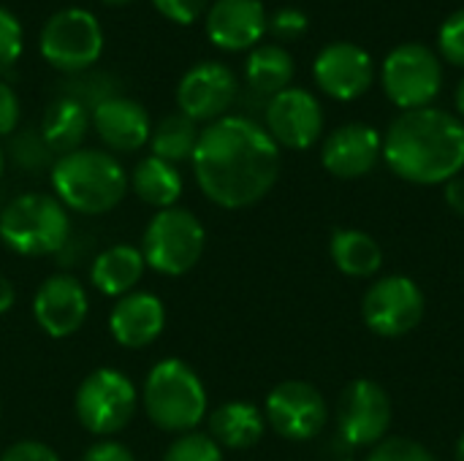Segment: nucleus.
<instances>
[{
    "label": "nucleus",
    "mask_w": 464,
    "mask_h": 461,
    "mask_svg": "<svg viewBox=\"0 0 464 461\" xmlns=\"http://www.w3.org/2000/svg\"><path fill=\"white\" fill-rule=\"evenodd\" d=\"M362 318L378 337H405L424 321V293L405 274L381 277L364 293Z\"/></svg>",
    "instance_id": "10"
},
{
    "label": "nucleus",
    "mask_w": 464,
    "mask_h": 461,
    "mask_svg": "<svg viewBox=\"0 0 464 461\" xmlns=\"http://www.w3.org/2000/svg\"><path fill=\"white\" fill-rule=\"evenodd\" d=\"M46 152H49V147L44 144L41 133L38 136L35 133H22L14 141V158L22 166H41L46 160Z\"/></svg>",
    "instance_id": "35"
},
{
    "label": "nucleus",
    "mask_w": 464,
    "mask_h": 461,
    "mask_svg": "<svg viewBox=\"0 0 464 461\" xmlns=\"http://www.w3.org/2000/svg\"><path fill=\"white\" fill-rule=\"evenodd\" d=\"M82 461H136V456L130 454L128 446H122L117 440H101L84 451Z\"/></svg>",
    "instance_id": "37"
},
{
    "label": "nucleus",
    "mask_w": 464,
    "mask_h": 461,
    "mask_svg": "<svg viewBox=\"0 0 464 461\" xmlns=\"http://www.w3.org/2000/svg\"><path fill=\"white\" fill-rule=\"evenodd\" d=\"M446 204L451 206V212H454V215L464 217V177L462 174L446 182Z\"/></svg>",
    "instance_id": "38"
},
{
    "label": "nucleus",
    "mask_w": 464,
    "mask_h": 461,
    "mask_svg": "<svg viewBox=\"0 0 464 461\" xmlns=\"http://www.w3.org/2000/svg\"><path fill=\"white\" fill-rule=\"evenodd\" d=\"M0 239L24 258L57 255L71 242L65 206L46 193H24L0 209Z\"/></svg>",
    "instance_id": "5"
},
{
    "label": "nucleus",
    "mask_w": 464,
    "mask_h": 461,
    "mask_svg": "<svg viewBox=\"0 0 464 461\" xmlns=\"http://www.w3.org/2000/svg\"><path fill=\"white\" fill-rule=\"evenodd\" d=\"M139 408V394L130 378L120 370H95L90 372L73 397V410L79 424L95 437H111L122 432Z\"/></svg>",
    "instance_id": "7"
},
{
    "label": "nucleus",
    "mask_w": 464,
    "mask_h": 461,
    "mask_svg": "<svg viewBox=\"0 0 464 461\" xmlns=\"http://www.w3.org/2000/svg\"><path fill=\"white\" fill-rule=\"evenodd\" d=\"M163 461H223V451L209 435L188 432L169 446Z\"/></svg>",
    "instance_id": "28"
},
{
    "label": "nucleus",
    "mask_w": 464,
    "mask_h": 461,
    "mask_svg": "<svg viewBox=\"0 0 464 461\" xmlns=\"http://www.w3.org/2000/svg\"><path fill=\"white\" fill-rule=\"evenodd\" d=\"M457 109H459V114H462L464 120V79L459 82V87H457Z\"/></svg>",
    "instance_id": "40"
},
{
    "label": "nucleus",
    "mask_w": 464,
    "mask_h": 461,
    "mask_svg": "<svg viewBox=\"0 0 464 461\" xmlns=\"http://www.w3.org/2000/svg\"><path fill=\"white\" fill-rule=\"evenodd\" d=\"M198 122H193L190 117H185L182 111L177 114H166L150 133V147H152V155L160 158V160H169V163H179V160H188L193 158L196 152V144H198Z\"/></svg>",
    "instance_id": "27"
},
{
    "label": "nucleus",
    "mask_w": 464,
    "mask_h": 461,
    "mask_svg": "<svg viewBox=\"0 0 464 461\" xmlns=\"http://www.w3.org/2000/svg\"><path fill=\"white\" fill-rule=\"evenodd\" d=\"M22 43H24V35H22L19 19L8 8L0 5V73L8 71L19 60Z\"/></svg>",
    "instance_id": "31"
},
{
    "label": "nucleus",
    "mask_w": 464,
    "mask_h": 461,
    "mask_svg": "<svg viewBox=\"0 0 464 461\" xmlns=\"http://www.w3.org/2000/svg\"><path fill=\"white\" fill-rule=\"evenodd\" d=\"M144 255L130 245H111L106 247L90 266V283L103 296H128L139 285L144 274Z\"/></svg>",
    "instance_id": "22"
},
{
    "label": "nucleus",
    "mask_w": 464,
    "mask_h": 461,
    "mask_svg": "<svg viewBox=\"0 0 464 461\" xmlns=\"http://www.w3.org/2000/svg\"><path fill=\"white\" fill-rule=\"evenodd\" d=\"M329 253L334 266L348 274V277H375L383 266V250L375 242V236L356 231V228H343L334 231L329 242Z\"/></svg>",
    "instance_id": "26"
},
{
    "label": "nucleus",
    "mask_w": 464,
    "mask_h": 461,
    "mask_svg": "<svg viewBox=\"0 0 464 461\" xmlns=\"http://www.w3.org/2000/svg\"><path fill=\"white\" fill-rule=\"evenodd\" d=\"M315 84L334 101H356L375 82V62L367 49L351 41L329 43L313 62Z\"/></svg>",
    "instance_id": "15"
},
{
    "label": "nucleus",
    "mask_w": 464,
    "mask_h": 461,
    "mask_svg": "<svg viewBox=\"0 0 464 461\" xmlns=\"http://www.w3.org/2000/svg\"><path fill=\"white\" fill-rule=\"evenodd\" d=\"M152 5L177 24H193L207 11V0H152Z\"/></svg>",
    "instance_id": "33"
},
{
    "label": "nucleus",
    "mask_w": 464,
    "mask_h": 461,
    "mask_svg": "<svg viewBox=\"0 0 464 461\" xmlns=\"http://www.w3.org/2000/svg\"><path fill=\"white\" fill-rule=\"evenodd\" d=\"M90 122L98 139L111 152H136L150 144L152 122L147 109L125 95H109L90 111Z\"/></svg>",
    "instance_id": "19"
},
{
    "label": "nucleus",
    "mask_w": 464,
    "mask_h": 461,
    "mask_svg": "<svg viewBox=\"0 0 464 461\" xmlns=\"http://www.w3.org/2000/svg\"><path fill=\"white\" fill-rule=\"evenodd\" d=\"M381 84L386 98L402 111L427 109L443 87L440 54H435L424 43H402L386 54Z\"/></svg>",
    "instance_id": "8"
},
{
    "label": "nucleus",
    "mask_w": 464,
    "mask_h": 461,
    "mask_svg": "<svg viewBox=\"0 0 464 461\" xmlns=\"http://www.w3.org/2000/svg\"><path fill=\"white\" fill-rule=\"evenodd\" d=\"M38 49L52 68L82 73L92 68L103 52V27L84 8H60L46 19Z\"/></svg>",
    "instance_id": "9"
},
{
    "label": "nucleus",
    "mask_w": 464,
    "mask_h": 461,
    "mask_svg": "<svg viewBox=\"0 0 464 461\" xmlns=\"http://www.w3.org/2000/svg\"><path fill=\"white\" fill-rule=\"evenodd\" d=\"M438 49H440V57H443L446 62L464 68V8L454 11V14L440 24Z\"/></svg>",
    "instance_id": "30"
},
{
    "label": "nucleus",
    "mask_w": 464,
    "mask_h": 461,
    "mask_svg": "<svg viewBox=\"0 0 464 461\" xmlns=\"http://www.w3.org/2000/svg\"><path fill=\"white\" fill-rule=\"evenodd\" d=\"M207 247V231L201 220L182 209H160L141 236V255L150 269L166 277L188 274L204 255Z\"/></svg>",
    "instance_id": "6"
},
{
    "label": "nucleus",
    "mask_w": 464,
    "mask_h": 461,
    "mask_svg": "<svg viewBox=\"0 0 464 461\" xmlns=\"http://www.w3.org/2000/svg\"><path fill=\"white\" fill-rule=\"evenodd\" d=\"M294 57L288 54V49L277 46V43H264L256 46L245 62V79L247 87L261 95V98H272L283 90L291 87L294 79Z\"/></svg>",
    "instance_id": "24"
},
{
    "label": "nucleus",
    "mask_w": 464,
    "mask_h": 461,
    "mask_svg": "<svg viewBox=\"0 0 464 461\" xmlns=\"http://www.w3.org/2000/svg\"><path fill=\"white\" fill-rule=\"evenodd\" d=\"M383 158V139L372 125L348 122L332 130L321 147L324 168L337 179L367 177Z\"/></svg>",
    "instance_id": "17"
},
{
    "label": "nucleus",
    "mask_w": 464,
    "mask_h": 461,
    "mask_svg": "<svg viewBox=\"0 0 464 461\" xmlns=\"http://www.w3.org/2000/svg\"><path fill=\"white\" fill-rule=\"evenodd\" d=\"M367 461H438L430 448H424L421 443L411 440V437H386L381 440Z\"/></svg>",
    "instance_id": "29"
},
{
    "label": "nucleus",
    "mask_w": 464,
    "mask_h": 461,
    "mask_svg": "<svg viewBox=\"0 0 464 461\" xmlns=\"http://www.w3.org/2000/svg\"><path fill=\"white\" fill-rule=\"evenodd\" d=\"M190 160L201 193L223 209L258 204L280 177V147L261 122L242 114L209 122Z\"/></svg>",
    "instance_id": "1"
},
{
    "label": "nucleus",
    "mask_w": 464,
    "mask_h": 461,
    "mask_svg": "<svg viewBox=\"0 0 464 461\" xmlns=\"http://www.w3.org/2000/svg\"><path fill=\"white\" fill-rule=\"evenodd\" d=\"M0 174H3V149H0Z\"/></svg>",
    "instance_id": "43"
},
{
    "label": "nucleus",
    "mask_w": 464,
    "mask_h": 461,
    "mask_svg": "<svg viewBox=\"0 0 464 461\" xmlns=\"http://www.w3.org/2000/svg\"><path fill=\"white\" fill-rule=\"evenodd\" d=\"M264 418L280 437L304 443L324 432L329 421V408L324 394L313 383L285 380L275 386L272 394L266 397Z\"/></svg>",
    "instance_id": "12"
},
{
    "label": "nucleus",
    "mask_w": 464,
    "mask_h": 461,
    "mask_svg": "<svg viewBox=\"0 0 464 461\" xmlns=\"http://www.w3.org/2000/svg\"><path fill=\"white\" fill-rule=\"evenodd\" d=\"M392 427V402L375 380H353L337 402V432L351 448H375Z\"/></svg>",
    "instance_id": "11"
},
{
    "label": "nucleus",
    "mask_w": 464,
    "mask_h": 461,
    "mask_svg": "<svg viewBox=\"0 0 464 461\" xmlns=\"http://www.w3.org/2000/svg\"><path fill=\"white\" fill-rule=\"evenodd\" d=\"M269 24L261 0H215L207 8V35L223 52L258 46Z\"/></svg>",
    "instance_id": "18"
},
{
    "label": "nucleus",
    "mask_w": 464,
    "mask_h": 461,
    "mask_svg": "<svg viewBox=\"0 0 464 461\" xmlns=\"http://www.w3.org/2000/svg\"><path fill=\"white\" fill-rule=\"evenodd\" d=\"M101 3H106V5H125V3H130V0H101Z\"/></svg>",
    "instance_id": "42"
},
{
    "label": "nucleus",
    "mask_w": 464,
    "mask_h": 461,
    "mask_svg": "<svg viewBox=\"0 0 464 461\" xmlns=\"http://www.w3.org/2000/svg\"><path fill=\"white\" fill-rule=\"evenodd\" d=\"M90 109L87 103L65 95L49 103L44 122H41V139L54 155H68L82 149V141L90 128Z\"/></svg>",
    "instance_id": "21"
},
{
    "label": "nucleus",
    "mask_w": 464,
    "mask_h": 461,
    "mask_svg": "<svg viewBox=\"0 0 464 461\" xmlns=\"http://www.w3.org/2000/svg\"><path fill=\"white\" fill-rule=\"evenodd\" d=\"M90 312V299L84 285L71 274H54L44 280L33 299V315L44 334L63 340L76 334Z\"/></svg>",
    "instance_id": "16"
},
{
    "label": "nucleus",
    "mask_w": 464,
    "mask_h": 461,
    "mask_svg": "<svg viewBox=\"0 0 464 461\" xmlns=\"http://www.w3.org/2000/svg\"><path fill=\"white\" fill-rule=\"evenodd\" d=\"M340 461H351V459H340Z\"/></svg>",
    "instance_id": "44"
},
{
    "label": "nucleus",
    "mask_w": 464,
    "mask_h": 461,
    "mask_svg": "<svg viewBox=\"0 0 464 461\" xmlns=\"http://www.w3.org/2000/svg\"><path fill=\"white\" fill-rule=\"evenodd\" d=\"M239 95V82L234 71L223 62L193 65L177 87V103L193 122H215L226 117Z\"/></svg>",
    "instance_id": "14"
},
{
    "label": "nucleus",
    "mask_w": 464,
    "mask_h": 461,
    "mask_svg": "<svg viewBox=\"0 0 464 461\" xmlns=\"http://www.w3.org/2000/svg\"><path fill=\"white\" fill-rule=\"evenodd\" d=\"M14 302H16V291H14V285H11L5 277H0V315H5V312L14 307Z\"/></svg>",
    "instance_id": "39"
},
{
    "label": "nucleus",
    "mask_w": 464,
    "mask_h": 461,
    "mask_svg": "<svg viewBox=\"0 0 464 461\" xmlns=\"http://www.w3.org/2000/svg\"><path fill=\"white\" fill-rule=\"evenodd\" d=\"M166 326V307L158 296L147 291H133L122 296L111 315H109V331L111 337L130 351H141L152 345Z\"/></svg>",
    "instance_id": "20"
},
{
    "label": "nucleus",
    "mask_w": 464,
    "mask_h": 461,
    "mask_svg": "<svg viewBox=\"0 0 464 461\" xmlns=\"http://www.w3.org/2000/svg\"><path fill=\"white\" fill-rule=\"evenodd\" d=\"M141 399L150 421L171 435L196 432L207 416V389L198 372L179 359H163L150 370Z\"/></svg>",
    "instance_id": "4"
},
{
    "label": "nucleus",
    "mask_w": 464,
    "mask_h": 461,
    "mask_svg": "<svg viewBox=\"0 0 464 461\" xmlns=\"http://www.w3.org/2000/svg\"><path fill=\"white\" fill-rule=\"evenodd\" d=\"M130 187L139 201L158 209H171L182 196V177L174 163L150 155L136 163L130 174Z\"/></svg>",
    "instance_id": "25"
},
{
    "label": "nucleus",
    "mask_w": 464,
    "mask_h": 461,
    "mask_svg": "<svg viewBox=\"0 0 464 461\" xmlns=\"http://www.w3.org/2000/svg\"><path fill=\"white\" fill-rule=\"evenodd\" d=\"M0 461H60V456L49 446H44V443L22 440V443L8 446L5 454L0 456Z\"/></svg>",
    "instance_id": "36"
},
{
    "label": "nucleus",
    "mask_w": 464,
    "mask_h": 461,
    "mask_svg": "<svg viewBox=\"0 0 464 461\" xmlns=\"http://www.w3.org/2000/svg\"><path fill=\"white\" fill-rule=\"evenodd\" d=\"M128 171L103 149H76L60 155L52 166L54 198L79 215H106L128 193Z\"/></svg>",
    "instance_id": "3"
},
{
    "label": "nucleus",
    "mask_w": 464,
    "mask_h": 461,
    "mask_svg": "<svg viewBox=\"0 0 464 461\" xmlns=\"http://www.w3.org/2000/svg\"><path fill=\"white\" fill-rule=\"evenodd\" d=\"M266 429V418L250 402H226L209 416V437L220 448L245 451L253 448Z\"/></svg>",
    "instance_id": "23"
},
{
    "label": "nucleus",
    "mask_w": 464,
    "mask_h": 461,
    "mask_svg": "<svg viewBox=\"0 0 464 461\" xmlns=\"http://www.w3.org/2000/svg\"><path fill=\"white\" fill-rule=\"evenodd\" d=\"M457 461H464V435L459 437V443H457Z\"/></svg>",
    "instance_id": "41"
},
{
    "label": "nucleus",
    "mask_w": 464,
    "mask_h": 461,
    "mask_svg": "<svg viewBox=\"0 0 464 461\" xmlns=\"http://www.w3.org/2000/svg\"><path fill=\"white\" fill-rule=\"evenodd\" d=\"M19 117H22L19 98L14 87L0 79V136H11L19 128Z\"/></svg>",
    "instance_id": "34"
},
{
    "label": "nucleus",
    "mask_w": 464,
    "mask_h": 461,
    "mask_svg": "<svg viewBox=\"0 0 464 461\" xmlns=\"http://www.w3.org/2000/svg\"><path fill=\"white\" fill-rule=\"evenodd\" d=\"M264 122L277 147L310 149L324 133V109L313 92L302 87H288L266 101Z\"/></svg>",
    "instance_id": "13"
},
{
    "label": "nucleus",
    "mask_w": 464,
    "mask_h": 461,
    "mask_svg": "<svg viewBox=\"0 0 464 461\" xmlns=\"http://www.w3.org/2000/svg\"><path fill=\"white\" fill-rule=\"evenodd\" d=\"M383 160L405 182L446 185L464 168V122L435 106L402 111L383 136Z\"/></svg>",
    "instance_id": "2"
},
{
    "label": "nucleus",
    "mask_w": 464,
    "mask_h": 461,
    "mask_svg": "<svg viewBox=\"0 0 464 461\" xmlns=\"http://www.w3.org/2000/svg\"><path fill=\"white\" fill-rule=\"evenodd\" d=\"M310 27V19L302 8H294V5H285V8H277L272 16H269V24L266 30H272L275 38L280 41H296L307 33Z\"/></svg>",
    "instance_id": "32"
}]
</instances>
